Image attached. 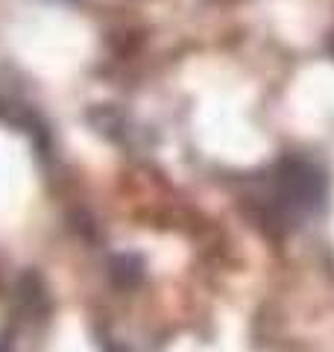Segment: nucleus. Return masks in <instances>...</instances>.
Listing matches in <instances>:
<instances>
[{
	"instance_id": "f03ea898",
	"label": "nucleus",
	"mask_w": 334,
	"mask_h": 352,
	"mask_svg": "<svg viewBox=\"0 0 334 352\" xmlns=\"http://www.w3.org/2000/svg\"><path fill=\"white\" fill-rule=\"evenodd\" d=\"M88 124H91L100 135L120 138V132H124V115H120L115 106H97L88 112Z\"/></svg>"
},
{
	"instance_id": "f257e3e1",
	"label": "nucleus",
	"mask_w": 334,
	"mask_h": 352,
	"mask_svg": "<svg viewBox=\"0 0 334 352\" xmlns=\"http://www.w3.org/2000/svg\"><path fill=\"white\" fill-rule=\"evenodd\" d=\"M278 194L282 200L291 206V208H299V212H314L320 208L322 197H326V179L322 173L308 164L302 159H285L278 164Z\"/></svg>"
},
{
	"instance_id": "20e7f679",
	"label": "nucleus",
	"mask_w": 334,
	"mask_h": 352,
	"mask_svg": "<svg viewBox=\"0 0 334 352\" xmlns=\"http://www.w3.org/2000/svg\"><path fill=\"white\" fill-rule=\"evenodd\" d=\"M329 53H331V56H334V36L329 38Z\"/></svg>"
},
{
	"instance_id": "7ed1b4c3",
	"label": "nucleus",
	"mask_w": 334,
	"mask_h": 352,
	"mask_svg": "<svg viewBox=\"0 0 334 352\" xmlns=\"http://www.w3.org/2000/svg\"><path fill=\"white\" fill-rule=\"evenodd\" d=\"M141 273H144V261L138 256H132V252L118 256L111 261V276H115V282H120V285H135L141 279Z\"/></svg>"
}]
</instances>
